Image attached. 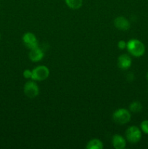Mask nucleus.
Wrapping results in <instances>:
<instances>
[{
  "label": "nucleus",
  "mask_w": 148,
  "mask_h": 149,
  "mask_svg": "<svg viewBox=\"0 0 148 149\" xmlns=\"http://www.w3.org/2000/svg\"><path fill=\"white\" fill-rule=\"evenodd\" d=\"M129 53L136 58L142 56L145 52V46L138 39H131L127 42L126 46Z\"/></svg>",
  "instance_id": "1"
},
{
  "label": "nucleus",
  "mask_w": 148,
  "mask_h": 149,
  "mask_svg": "<svg viewBox=\"0 0 148 149\" xmlns=\"http://www.w3.org/2000/svg\"><path fill=\"white\" fill-rule=\"evenodd\" d=\"M131 113L125 109H119L116 110L113 114V119L118 125H125L130 122Z\"/></svg>",
  "instance_id": "2"
},
{
  "label": "nucleus",
  "mask_w": 148,
  "mask_h": 149,
  "mask_svg": "<svg viewBox=\"0 0 148 149\" xmlns=\"http://www.w3.org/2000/svg\"><path fill=\"white\" fill-rule=\"evenodd\" d=\"M49 70L45 65H39L32 71L31 79L33 81H44L49 77Z\"/></svg>",
  "instance_id": "3"
},
{
  "label": "nucleus",
  "mask_w": 148,
  "mask_h": 149,
  "mask_svg": "<svg viewBox=\"0 0 148 149\" xmlns=\"http://www.w3.org/2000/svg\"><path fill=\"white\" fill-rule=\"evenodd\" d=\"M126 137L129 143L135 144L140 141L142 138V132L137 127L131 126L126 130Z\"/></svg>",
  "instance_id": "4"
},
{
  "label": "nucleus",
  "mask_w": 148,
  "mask_h": 149,
  "mask_svg": "<svg viewBox=\"0 0 148 149\" xmlns=\"http://www.w3.org/2000/svg\"><path fill=\"white\" fill-rule=\"evenodd\" d=\"M24 93L29 98H34L39 94V88L33 81H28L24 85Z\"/></svg>",
  "instance_id": "5"
},
{
  "label": "nucleus",
  "mask_w": 148,
  "mask_h": 149,
  "mask_svg": "<svg viewBox=\"0 0 148 149\" xmlns=\"http://www.w3.org/2000/svg\"><path fill=\"white\" fill-rule=\"evenodd\" d=\"M22 39H23V44L28 49H31L39 47V42H38L37 39H36V36L33 33L27 32V33H24Z\"/></svg>",
  "instance_id": "6"
},
{
  "label": "nucleus",
  "mask_w": 148,
  "mask_h": 149,
  "mask_svg": "<svg viewBox=\"0 0 148 149\" xmlns=\"http://www.w3.org/2000/svg\"><path fill=\"white\" fill-rule=\"evenodd\" d=\"M114 25L115 26L116 29H118V30L120 31H127L130 29V22L129 21L128 19H126V17H118L115 19L114 20Z\"/></svg>",
  "instance_id": "7"
},
{
  "label": "nucleus",
  "mask_w": 148,
  "mask_h": 149,
  "mask_svg": "<svg viewBox=\"0 0 148 149\" xmlns=\"http://www.w3.org/2000/svg\"><path fill=\"white\" fill-rule=\"evenodd\" d=\"M132 64L131 58L126 54L120 55L118 59V65L119 68L122 70H127L131 67Z\"/></svg>",
  "instance_id": "8"
},
{
  "label": "nucleus",
  "mask_w": 148,
  "mask_h": 149,
  "mask_svg": "<svg viewBox=\"0 0 148 149\" xmlns=\"http://www.w3.org/2000/svg\"><path fill=\"white\" fill-rule=\"evenodd\" d=\"M28 56L30 61L36 63L43 59L44 56V53L43 50L38 47L30 49V52L28 54Z\"/></svg>",
  "instance_id": "9"
},
{
  "label": "nucleus",
  "mask_w": 148,
  "mask_h": 149,
  "mask_svg": "<svg viewBox=\"0 0 148 149\" xmlns=\"http://www.w3.org/2000/svg\"><path fill=\"white\" fill-rule=\"evenodd\" d=\"M112 144L115 149H123L126 146V141L121 135H115L112 139Z\"/></svg>",
  "instance_id": "10"
},
{
  "label": "nucleus",
  "mask_w": 148,
  "mask_h": 149,
  "mask_svg": "<svg viewBox=\"0 0 148 149\" xmlns=\"http://www.w3.org/2000/svg\"><path fill=\"white\" fill-rule=\"evenodd\" d=\"M102 142L98 139H92L89 141L86 148L87 149H102L103 148Z\"/></svg>",
  "instance_id": "11"
},
{
  "label": "nucleus",
  "mask_w": 148,
  "mask_h": 149,
  "mask_svg": "<svg viewBox=\"0 0 148 149\" xmlns=\"http://www.w3.org/2000/svg\"><path fill=\"white\" fill-rule=\"evenodd\" d=\"M67 6L72 10H78L82 6L83 0H65Z\"/></svg>",
  "instance_id": "12"
},
{
  "label": "nucleus",
  "mask_w": 148,
  "mask_h": 149,
  "mask_svg": "<svg viewBox=\"0 0 148 149\" xmlns=\"http://www.w3.org/2000/svg\"><path fill=\"white\" fill-rule=\"evenodd\" d=\"M129 110L133 113H139L142 110V105L139 101H133L129 106Z\"/></svg>",
  "instance_id": "13"
},
{
  "label": "nucleus",
  "mask_w": 148,
  "mask_h": 149,
  "mask_svg": "<svg viewBox=\"0 0 148 149\" xmlns=\"http://www.w3.org/2000/svg\"><path fill=\"white\" fill-rule=\"evenodd\" d=\"M141 129L144 133L148 135V120H145L141 123Z\"/></svg>",
  "instance_id": "14"
},
{
  "label": "nucleus",
  "mask_w": 148,
  "mask_h": 149,
  "mask_svg": "<svg viewBox=\"0 0 148 149\" xmlns=\"http://www.w3.org/2000/svg\"><path fill=\"white\" fill-rule=\"evenodd\" d=\"M23 77L26 79H31L32 77V71L28 69H26L23 71Z\"/></svg>",
  "instance_id": "15"
},
{
  "label": "nucleus",
  "mask_w": 148,
  "mask_h": 149,
  "mask_svg": "<svg viewBox=\"0 0 148 149\" xmlns=\"http://www.w3.org/2000/svg\"><path fill=\"white\" fill-rule=\"evenodd\" d=\"M126 46H127V43L123 40L119 41L118 43V48L120 49H126Z\"/></svg>",
  "instance_id": "16"
},
{
  "label": "nucleus",
  "mask_w": 148,
  "mask_h": 149,
  "mask_svg": "<svg viewBox=\"0 0 148 149\" xmlns=\"http://www.w3.org/2000/svg\"><path fill=\"white\" fill-rule=\"evenodd\" d=\"M126 78H127V79L129 81H133L134 79V75L132 73H129L127 75V77H126Z\"/></svg>",
  "instance_id": "17"
},
{
  "label": "nucleus",
  "mask_w": 148,
  "mask_h": 149,
  "mask_svg": "<svg viewBox=\"0 0 148 149\" xmlns=\"http://www.w3.org/2000/svg\"><path fill=\"white\" fill-rule=\"evenodd\" d=\"M146 77H147V79L148 80V72L147 73V76H146Z\"/></svg>",
  "instance_id": "18"
},
{
  "label": "nucleus",
  "mask_w": 148,
  "mask_h": 149,
  "mask_svg": "<svg viewBox=\"0 0 148 149\" xmlns=\"http://www.w3.org/2000/svg\"><path fill=\"white\" fill-rule=\"evenodd\" d=\"M0 39H1V34H0Z\"/></svg>",
  "instance_id": "19"
}]
</instances>
